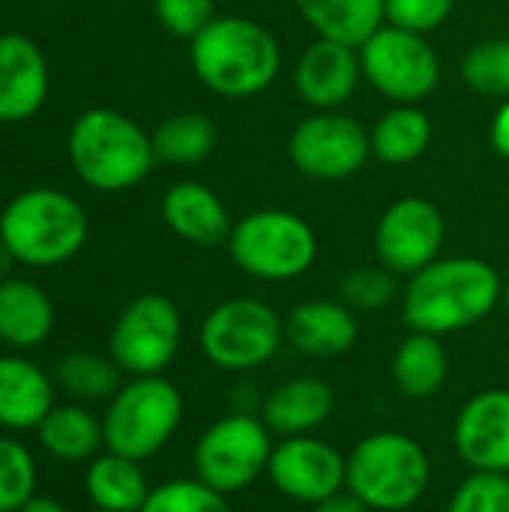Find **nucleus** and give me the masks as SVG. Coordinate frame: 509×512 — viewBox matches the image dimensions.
Listing matches in <instances>:
<instances>
[{"label":"nucleus","instance_id":"nucleus-1","mask_svg":"<svg viewBox=\"0 0 509 512\" xmlns=\"http://www.w3.org/2000/svg\"><path fill=\"white\" fill-rule=\"evenodd\" d=\"M504 300L501 273L474 255L438 258L408 276L402 288V321L408 330L453 336L483 324Z\"/></svg>","mask_w":509,"mask_h":512},{"label":"nucleus","instance_id":"nucleus-8","mask_svg":"<svg viewBox=\"0 0 509 512\" xmlns=\"http://www.w3.org/2000/svg\"><path fill=\"white\" fill-rule=\"evenodd\" d=\"M285 345V318L258 297H231L201 324V351L222 372H255Z\"/></svg>","mask_w":509,"mask_h":512},{"label":"nucleus","instance_id":"nucleus-15","mask_svg":"<svg viewBox=\"0 0 509 512\" xmlns=\"http://www.w3.org/2000/svg\"><path fill=\"white\" fill-rule=\"evenodd\" d=\"M453 447L471 471L509 474V387L480 390L462 405Z\"/></svg>","mask_w":509,"mask_h":512},{"label":"nucleus","instance_id":"nucleus-39","mask_svg":"<svg viewBox=\"0 0 509 512\" xmlns=\"http://www.w3.org/2000/svg\"><path fill=\"white\" fill-rule=\"evenodd\" d=\"M18 512H69L60 501H54V498H45V495H33L24 507Z\"/></svg>","mask_w":509,"mask_h":512},{"label":"nucleus","instance_id":"nucleus-27","mask_svg":"<svg viewBox=\"0 0 509 512\" xmlns=\"http://www.w3.org/2000/svg\"><path fill=\"white\" fill-rule=\"evenodd\" d=\"M372 156L384 165H411L432 144V120L420 105H393L369 132Z\"/></svg>","mask_w":509,"mask_h":512},{"label":"nucleus","instance_id":"nucleus-19","mask_svg":"<svg viewBox=\"0 0 509 512\" xmlns=\"http://www.w3.org/2000/svg\"><path fill=\"white\" fill-rule=\"evenodd\" d=\"M336 411V393L324 378L297 375L276 384L261 399V420L279 438L315 435Z\"/></svg>","mask_w":509,"mask_h":512},{"label":"nucleus","instance_id":"nucleus-4","mask_svg":"<svg viewBox=\"0 0 509 512\" xmlns=\"http://www.w3.org/2000/svg\"><path fill=\"white\" fill-rule=\"evenodd\" d=\"M429 483V453L405 432H372L348 453L345 489L372 512H405L417 507L429 492Z\"/></svg>","mask_w":509,"mask_h":512},{"label":"nucleus","instance_id":"nucleus-2","mask_svg":"<svg viewBox=\"0 0 509 512\" xmlns=\"http://www.w3.org/2000/svg\"><path fill=\"white\" fill-rule=\"evenodd\" d=\"M198 81L222 99L264 93L282 69L276 36L246 15H216L189 45Z\"/></svg>","mask_w":509,"mask_h":512},{"label":"nucleus","instance_id":"nucleus-23","mask_svg":"<svg viewBox=\"0 0 509 512\" xmlns=\"http://www.w3.org/2000/svg\"><path fill=\"white\" fill-rule=\"evenodd\" d=\"M150 489L153 486H150L141 462H135L129 456L108 450L87 462L84 492H87L93 510L141 512Z\"/></svg>","mask_w":509,"mask_h":512},{"label":"nucleus","instance_id":"nucleus-35","mask_svg":"<svg viewBox=\"0 0 509 512\" xmlns=\"http://www.w3.org/2000/svg\"><path fill=\"white\" fill-rule=\"evenodd\" d=\"M456 9V0H384V24L411 30V33H432L438 30Z\"/></svg>","mask_w":509,"mask_h":512},{"label":"nucleus","instance_id":"nucleus-14","mask_svg":"<svg viewBox=\"0 0 509 512\" xmlns=\"http://www.w3.org/2000/svg\"><path fill=\"white\" fill-rule=\"evenodd\" d=\"M267 477L282 498L315 507L345 492L348 456L318 435L279 438L267 465Z\"/></svg>","mask_w":509,"mask_h":512},{"label":"nucleus","instance_id":"nucleus-34","mask_svg":"<svg viewBox=\"0 0 509 512\" xmlns=\"http://www.w3.org/2000/svg\"><path fill=\"white\" fill-rule=\"evenodd\" d=\"M447 512H509V474L471 471L450 495Z\"/></svg>","mask_w":509,"mask_h":512},{"label":"nucleus","instance_id":"nucleus-17","mask_svg":"<svg viewBox=\"0 0 509 512\" xmlns=\"http://www.w3.org/2000/svg\"><path fill=\"white\" fill-rule=\"evenodd\" d=\"M360 339V321L342 300H306L285 315V342L312 360L348 354Z\"/></svg>","mask_w":509,"mask_h":512},{"label":"nucleus","instance_id":"nucleus-20","mask_svg":"<svg viewBox=\"0 0 509 512\" xmlns=\"http://www.w3.org/2000/svg\"><path fill=\"white\" fill-rule=\"evenodd\" d=\"M162 219L180 240L204 249L228 243L234 228L222 198L198 180H180L165 192Z\"/></svg>","mask_w":509,"mask_h":512},{"label":"nucleus","instance_id":"nucleus-3","mask_svg":"<svg viewBox=\"0 0 509 512\" xmlns=\"http://www.w3.org/2000/svg\"><path fill=\"white\" fill-rule=\"evenodd\" d=\"M69 159L75 174L99 192L138 186L153 162L150 135L114 108H90L69 129Z\"/></svg>","mask_w":509,"mask_h":512},{"label":"nucleus","instance_id":"nucleus-6","mask_svg":"<svg viewBox=\"0 0 509 512\" xmlns=\"http://www.w3.org/2000/svg\"><path fill=\"white\" fill-rule=\"evenodd\" d=\"M228 255L237 270L261 282H291L318 261L315 228L291 210H252L234 222Z\"/></svg>","mask_w":509,"mask_h":512},{"label":"nucleus","instance_id":"nucleus-25","mask_svg":"<svg viewBox=\"0 0 509 512\" xmlns=\"http://www.w3.org/2000/svg\"><path fill=\"white\" fill-rule=\"evenodd\" d=\"M36 435L42 450L60 462H90L99 456V447H105L102 420L81 402L54 405Z\"/></svg>","mask_w":509,"mask_h":512},{"label":"nucleus","instance_id":"nucleus-26","mask_svg":"<svg viewBox=\"0 0 509 512\" xmlns=\"http://www.w3.org/2000/svg\"><path fill=\"white\" fill-rule=\"evenodd\" d=\"M294 6L321 39L354 48L384 24V0H294Z\"/></svg>","mask_w":509,"mask_h":512},{"label":"nucleus","instance_id":"nucleus-16","mask_svg":"<svg viewBox=\"0 0 509 512\" xmlns=\"http://www.w3.org/2000/svg\"><path fill=\"white\" fill-rule=\"evenodd\" d=\"M360 78V48L321 36L303 48L294 69L297 93L312 111H339L345 102H351Z\"/></svg>","mask_w":509,"mask_h":512},{"label":"nucleus","instance_id":"nucleus-40","mask_svg":"<svg viewBox=\"0 0 509 512\" xmlns=\"http://www.w3.org/2000/svg\"><path fill=\"white\" fill-rule=\"evenodd\" d=\"M504 306H507V312H509V273H507V279H504V300H501Z\"/></svg>","mask_w":509,"mask_h":512},{"label":"nucleus","instance_id":"nucleus-12","mask_svg":"<svg viewBox=\"0 0 509 512\" xmlns=\"http://www.w3.org/2000/svg\"><path fill=\"white\" fill-rule=\"evenodd\" d=\"M288 156L303 177L336 183L363 171L372 156V144L363 123L351 114L312 111L294 126Z\"/></svg>","mask_w":509,"mask_h":512},{"label":"nucleus","instance_id":"nucleus-33","mask_svg":"<svg viewBox=\"0 0 509 512\" xmlns=\"http://www.w3.org/2000/svg\"><path fill=\"white\" fill-rule=\"evenodd\" d=\"M36 483L33 453L15 438H0V512L21 510L36 495Z\"/></svg>","mask_w":509,"mask_h":512},{"label":"nucleus","instance_id":"nucleus-21","mask_svg":"<svg viewBox=\"0 0 509 512\" xmlns=\"http://www.w3.org/2000/svg\"><path fill=\"white\" fill-rule=\"evenodd\" d=\"M54 408V381L27 357H0V426L36 432Z\"/></svg>","mask_w":509,"mask_h":512},{"label":"nucleus","instance_id":"nucleus-5","mask_svg":"<svg viewBox=\"0 0 509 512\" xmlns=\"http://www.w3.org/2000/svg\"><path fill=\"white\" fill-rule=\"evenodd\" d=\"M84 207L57 189H27L0 213V243L30 267H57L87 243Z\"/></svg>","mask_w":509,"mask_h":512},{"label":"nucleus","instance_id":"nucleus-30","mask_svg":"<svg viewBox=\"0 0 509 512\" xmlns=\"http://www.w3.org/2000/svg\"><path fill=\"white\" fill-rule=\"evenodd\" d=\"M462 78L474 93L509 99V36L483 39L468 48L462 60Z\"/></svg>","mask_w":509,"mask_h":512},{"label":"nucleus","instance_id":"nucleus-29","mask_svg":"<svg viewBox=\"0 0 509 512\" xmlns=\"http://www.w3.org/2000/svg\"><path fill=\"white\" fill-rule=\"evenodd\" d=\"M123 369L111 357L90 351L66 354L54 366V384L63 387L75 402H105L123 387Z\"/></svg>","mask_w":509,"mask_h":512},{"label":"nucleus","instance_id":"nucleus-7","mask_svg":"<svg viewBox=\"0 0 509 512\" xmlns=\"http://www.w3.org/2000/svg\"><path fill=\"white\" fill-rule=\"evenodd\" d=\"M183 423V393L165 375L129 378L102 417L105 447L135 462L162 453Z\"/></svg>","mask_w":509,"mask_h":512},{"label":"nucleus","instance_id":"nucleus-32","mask_svg":"<svg viewBox=\"0 0 509 512\" xmlns=\"http://www.w3.org/2000/svg\"><path fill=\"white\" fill-rule=\"evenodd\" d=\"M402 276H396L393 270L387 267H354L351 273H345L342 285H339V297L345 306H351L357 315L363 312H381L387 309L393 300L402 297V288L399 285Z\"/></svg>","mask_w":509,"mask_h":512},{"label":"nucleus","instance_id":"nucleus-11","mask_svg":"<svg viewBox=\"0 0 509 512\" xmlns=\"http://www.w3.org/2000/svg\"><path fill=\"white\" fill-rule=\"evenodd\" d=\"M183 339V318L174 300L165 294H141L135 297L120 318L114 321L108 348L111 360L129 378L141 375H162Z\"/></svg>","mask_w":509,"mask_h":512},{"label":"nucleus","instance_id":"nucleus-37","mask_svg":"<svg viewBox=\"0 0 509 512\" xmlns=\"http://www.w3.org/2000/svg\"><path fill=\"white\" fill-rule=\"evenodd\" d=\"M489 141L495 147L498 156L509 159V99H504L492 117V129H489Z\"/></svg>","mask_w":509,"mask_h":512},{"label":"nucleus","instance_id":"nucleus-31","mask_svg":"<svg viewBox=\"0 0 509 512\" xmlns=\"http://www.w3.org/2000/svg\"><path fill=\"white\" fill-rule=\"evenodd\" d=\"M141 512H234L228 495L210 489L198 477H177L150 489Z\"/></svg>","mask_w":509,"mask_h":512},{"label":"nucleus","instance_id":"nucleus-9","mask_svg":"<svg viewBox=\"0 0 509 512\" xmlns=\"http://www.w3.org/2000/svg\"><path fill=\"white\" fill-rule=\"evenodd\" d=\"M273 447V432L267 429L261 414L231 411L201 432L192 450L195 477L231 498L249 489L261 474H267Z\"/></svg>","mask_w":509,"mask_h":512},{"label":"nucleus","instance_id":"nucleus-13","mask_svg":"<svg viewBox=\"0 0 509 512\" xmlns=\"http://www.w3.org/2000/svg\"><path fill=\"white\" fill-rule=\"evenodd\" d=\"M447 225L441 210L420 195L393 201L375 225V258L396 276H414L441 258Z\"/></svg>","mask_w":509,"mask_h":512},{"label":"nucleus","instance_id":"nucleus-36","mask_svg":"<svg viewBox=\"0 0 509 512\" xmlns=\"http://www.w3.org/2000/svg\"><path fill=\"white\" fill-rule=\"evenodd\" d=\"M159 24L180 36V39H195L213 18H216V3L213 0H153Z\"/></svg>","mask_w":509,"mask_h":512},{"label":"nucleus","instance_id":"nucleus-41","mask_svg":"<svg viewBox=\"0 0 509 512\" xmlns=\"http://www.w3.org/2000/svg\"><path fill=\"white\" fill-rule=\"evenodd\" d=\"M90 512H111V510H90Z\"/></svg>","mask_w":509,"mask_h":512},{"label":"nucleus","instance_id":"nucleus-24","mask_svg":"<svg viewBox=\"0 0 509 512\" xmlns=\"http://www.w3.org/2000/svg\"><path fill=\"white\" fill-rule=\"evenodd\" d=\"M54 327L48 294L27 279H0V342L12 348H36Z\"/></svg>","mask_w":509,"mask_h":512},{"label":"nucleus","instance_id":"nucleus-22","mask_svg":"<svg viewBox=\"0 0 509 512\" xmlns=\"http://www.w3.org/2000/svg\"><path fill=\"white\" fill-rule=\"evenodd\" d=\"M450 375V357L441 336L411 330L393 354V384L411 402L435 399Z\"/></svg>","mask_w":509,"mask_h":512},{"label":"nucleus","instance_id":"nucleus-28","mask_svg":"<svg viewBox=\"0 0 509 512\" xmlns=\"http://www.w3.org/2000/svg\"><path fill=\"white\" fill-rule=\"evenodd\" d=\"M156 162L168 165H198L216 147V126L201 111H183L156 126L150 135Z\"/></svg>","mask_w":509,"mask_h":512},{"label":"nucleus","instance_id":"nucleus-38","mask_svg":"<svg viewBox=\"0 0 509 512\" xmlns=\"http://www.w3.org/2000/svg\"><path fill=\"white\" fill-rule=\"evenodd\" d=\"M312 512H372L357 495H351L348 489L345 492H339V495H333V498H327V501H321V504H315Z\"/></svg>","mask_w":509,"mask_h":512},{"label":"nucleus","instance_id":"nucleus-18","mask_svg":"<svg viewBox=\"0 0 509 512\" xmlns=\"http://www.w3.org/2000/svg\"><path fill=\"white\" fill-rule=\"evenodd\" d=\"M48 93V63L39 45L21 33L0 36V123L30 120Z\"/></svg>","mask_w":509,"mask_h":512},{"label":"nucleus","instance_id":"nucleus-10","mask_svg":"<svg viewBox=\"0 0 509 512\" xmlns=\"http://www.w3.org/2000/svg\"><path fill=\"white\" fill-rule=\"evenodd\" d=\"M363 78L393 105H420L441 81L438 51L423 33L381 24L360 45Z\"/></svg>","mask_w":509,"mask_h":512}]
</instances>
